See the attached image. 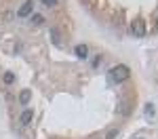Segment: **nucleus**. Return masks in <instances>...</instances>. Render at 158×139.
<instances>
[{"mask_svg": "<svg viewBox=\"0 0 158 139\" xmlns=\"http://www.w3.org/2000/svg\"><path fill=\"white\" fill-rule=\"evenodd\" d=\"M32 118H34V112H32V110H25V112L21 114V118H19V120H21V125H30V122H32Z\"/></svg>", "mask_w": 158, "mask_h": 139, "instance_id": "5", "label": "nucleus"}, {"mask_svg": "<svg viewBox=\"0 0 158 139\" xmlns=\"http://www.w3.org/2000/svg\"><path fill=\"white\" fill-rule=\"evenodd\" d=\"M131 30H133V34L135 36H146V21L143 19H135L133 23H131Z\"/></svg>", "mask_w": 158, "mask_h": 139, "instance_id": "2", "label": "nucleus"}, {"mask_svg": "<svg viewBox=\"0 0 158 139\" xmlns=\"http://www.w3.org/2000/svg\"><path fill=\"white\" fill-rule=\"evenodd\" d=\"M32 11H34V2H32V0H27V2H23V4L19 6L17 15H19V17H27V15H32Z\"/></svg>", "mask_w": 158, "mask_h": 139, "instance_id": "3", "label": "nucleus"}, {"mask_svg": "<svg viewBox=\"0 0 158 139\" xmlns=\"http://www.w3.org/2000/svg\"><path fill=\"white\" fill-rule=\"evenodd\" d=\"M42 4H47V6H53V4H57V0H40Z\"/></svg>", "mask_w": 158, "mask_h": 139, "instance_id": "11", "label": "nucleus"}, {"mask_svg": "<svg viewBox=\"0 0 158 139\" xmlns=\"http://www.w3.org/2000/svg\"><path fill=\"white\" fill-rule=\"evenodd\" d=\"M51 38H53V42H55V44H61V40H59V30H57V27H51Z\"/></svg>", "mask_w": 158, "mask_h": 139, "instance_id": "7", "label": "nucleus"}, {"mask_svg": "<svg viewBox=\"0 0 158 139\" xmlns=\"http://www.w3.org/2000/svg\"><path fill=\"white\" fill-rule=\"evenodd\" d=\"M4 82H6V84H13V82H15V74H13V72H6V74H4Z\"/></svg>", "mask_w": 158, "mask_h": 139, "instance_id": "8", "label": "nucleus"}, {"mask_svg": "<svg viewBox=\"0 0 158 139\" xmlns=\"http://www.w3.org/2000/svg\"><path fill=\"white\" fill-rule=\"evenodd\" d=\"M32 23H36V25L44 23V17H42V15H34V17H32Z\"/></svg>", "mask_w": 158, "mask_h": 139, "instance_id": "9", "label": "nucleus"}, {"mask_svg": "<svg viewBox=\"0 0 158 139\" xmlns=\"http://www.w3.org/2000/svg\"><path fill=\"white\" fill-rule=\"evenodd\" d=\"M110 78L114 80V82H124V80H129L131 78V70H129V65H114L112 70H110Z\"/></svg>", "mask_w": 158, "mask_h": 139, "instance_id": "1", "label": "nucleus"}, {"mask_svg": "<svg viewBox=\"0 0 158 139\" xmlns=\"http://www.w3.org/2000/svg\"><path fill=\"white\" fill-rule=\"evenodd\" d=\"M146 114H154V105H146Z\"/></svg>", "mask_w": 158, "mask_h": 139, "instance_id": "12", "label": "nucleus"}, {"mask_svg": "<svg viewBox=\"0 0 158 139\" xmlns=\"http://www.w3.org/2000/svg\"><path fill=\"white\" fill-rule=\"evenodd\" d=\"M116 135H118V129H110L108 133H106V139H114Z\"/></svg>", "mask_w": 158, "mask_h": 139, "instance_id": "10", "label": "nucleus"}, {"mask_svg": "<svg viewBox=\"0 0 158 139\" xmlns=\"http://www.w3.org/2000/svg\"><path fill=\"white\" fill-rule=\"evenodd\" d=\"M30 99H32V93H30L27 88L19 93V103H23V105H25V103H30Z\"/></svg>", "mask_w": 158, "mask_h": 139, "instance_id": "6", "label": "nucleus"}, {"mask_svg": "<svg viewBox=\"0 0 158 139\" xmlns=\"http://www.w3.org/2000/svg\"><path fill=\"white\" fill-rule=\"evenodd\" d=\"M74 53H76L78 59H86V57H89V47H86V44H78V47L74 49Z\"/></svg>", "mask_w": 158, "mask_h": 139, "instance_id": "4", "label": "nucleus"}]
</instances>
